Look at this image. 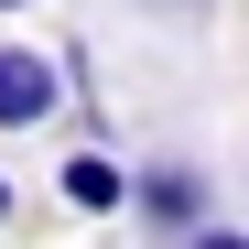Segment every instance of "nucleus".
<instances>
[{"label":"nucleus","instance_id":"obj_7","mask_svg":"<svg viewBox=\"0 0 249 249\" xmlns=\"http://www.w3.org/2000/svg\"><path fill=\"white\" fill-rule=\"evenodd\" d=\"M174 11H195V0H174Z\"/></svg>","mask_w":249,"mask_h":249},{"label":"nucleus","instance_id":"obj_4","mask_svg":"<svg viewBox=\"0 0 249 249\" xmlns=\"http://www.w3.org/2000/svg\"><path fill=\"white\" fill-rule=\"evenodd\" d=\"M184 249H249V228H217V217H206V228H195Z\"/></svg>","mask_w":249,"mask_h":249},{"label":"nucleus","instance_id":"obj_2","mask_svg":"<svg viewBox=\"0 0 249 249\" xmlns=\"http://www.w3.org/2000/svg\"><path fill=\"white\" fill-rule=\"evenodd\" d=\"M130 206H141V228L195 238L206 228V174H195V162H141V174H130Z\"/></svg>","mask_w":249,"mask_h":249},{"label":"nucleus","instance_id":"obj_6","mask_svg":"<svg viewBox=\"0 0 249 249\" xmlns=\"http://www.w3.org/2000/svg\"><path fill=\"white\" fill-rule=\"evenodd\" d=\"M0 11H22V0H0Z\"/></svg>","mask_w":249,"mask_h":249},{"label":"nucleus","instance_id":"obj_3","mask_svg":"<svg viewBox=\"0 0 249 249\" xmlns=\"http://www.w3.org/2000/svg\"><path fill=\"white\" fill-rule=\"evenodd\" d=\"M54 195L76 206V217H119V206H130V174H119V162L87 141V152H65V174H54Z\"/></svg>","mask_w":249,"mask_h":249},{"label":"nucleus","instance_id":"obj_5","mask_svg":"<svg viewBox=\"0 0 249 249\" xmlns=\"http://www.w3.org/2000/svg\"><path fill=\"white\" fill-rule=\"evenodd\" d=\"M0 228H11V174H0Z\"/></svg>","mask_w":249,"mask_h":249},{"label":"nucleus","instance_id":"obj_1","mask_svg":"<svg viewBox=\"0 0 249 249\" xmlns=\"http://www.w3.org/2000/svg\"><path fill=\"white\" fill-rule=\"evenodd\" d=\"M65 108V65L44 44H0V130H44Z\"/></svg>","mask_w":249,"mask_h":249}]
</instances>
